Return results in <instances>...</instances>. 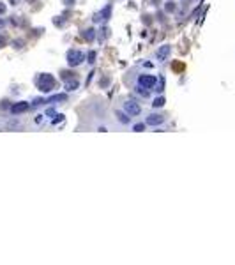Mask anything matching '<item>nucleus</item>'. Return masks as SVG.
<instances>
[{"label": "nucleus", "mask_w": 235, "mask_h": 265, "mask_svg": "<svg viewBox=\"0 0 235 265\" xmlns=\"http://www.w3.org/2000/svg\"><path fill=\"white\" fill-rule=\"evenodd\" d=\"M152 106H154V108H161V106H164V97H157V99H154Z\"/></svg>", "instance_id": "10"}, {"label": "nucleus", "mask_w": 235, "mask_h": 265, "mask_svg": "<svg viewBox=\"0 0 235 265\" xmlns=\"http://www.w3.org/2000/svg\"><path fill=\"white\" fill-rule=\"evenodd\" d=\"M111 16V6H106L103 9L101 12H97L96 14V18H94V21H99V23H103V21H106L108 18Z\"/></svg>", "instance_id": "5"}, {"label": "nucleus", "mask_w": 235, "mask_h": 265, "mask_svg": "<svg viewBox=\"0 0 235 265\" xmlns=\"http://www.w3.org/2000/svg\"><path fill=\"white\" fill-rule=\"evenodd\" d=\"M28 110V103H25V101H20V103L12 104L11 106V113H23V111H27Z\"/></svg>", "instance_id": "6"}, {"label": "nucleus", "mask_w": 235, "mask_h": 265, "mask_svg": "<svg viewBox=\"0 0 235 265\" xmlns=\"http://www.w3.org/2000/svg\"><path fill=\"white\" fill-rule=\"evenodd\" d=\"M4 11H6V7H4V6H0V12H4Z\"/></svg>", "instance_id": "16"}, {"label": "nucleus", "mask_w": 235, "mask_h": 265, "mask_svg": "<svg viewBox=\"0 0 235 265\" xmlns=\"http://www.w3.org/2000/svg\"><path fill=\"white\" fill-rule=\"evenodd\" d=\"M117 117H119V120H120V122H124V124H127V122H129V117H126V115L120 113V111L117 113Z\"/></svg>", "instance_id": "13"}, {"label": "nucleus", "mask_w": 235, "mask_h": 265, "mask_svg": "<svg viewBox=\"0 0 235 265\" xmlns=\"http://www.w3.org/2000/svg\"><path fill=\"white\" fill-rule=\"evenodd\" d=\"M124 110H126V113H129V115H138L142 111L140 104L134 103V101H126V103H124Z\"/></svg>", "instance_id": "4"}, {"label": "nucleus", "mask_w": 235, "mask_h": 265, "mask_svg": "<svg viewBox=\"0 0 235 265\" xmlns=\"http://www.w3.org/2000/svg\"><path fill=\"white\" fill-rule=\"evenodd\" d=\"M83 60V53L82 51H76V50H71L69 53H67V64L71 65V67H76V65L82 64Z\"/></svg>", "instance_id": "2"}, {"label": "nucleus", "mask_w": 235, "mask_h": 265, "mask_svg": "<svg viewBox=\"0 0 235 265\" xmlns=\"http://www.w3.org/2000/svg\"><path fill=\"white\" fill-rule=\"evenodd\" d=\"M143 127H145L143 124H138V125H134V131H138V133H140V131H143Z\"/></svg>", "instance_id": "15"}, {"label": "nucleus", "mask_w": 235, "mask_h": 265, "mask_svg": "<svg viewBox=\"0 0 235 265\" xmlns=\"http://www.w3.org/2000/svg\"><path fill=\"white\" fill-rule=\"evenodd\" d=\"M156 81H157V78L156 76H150V74H143L138 78V83L143 87V88H152L154 85H156Z\"/></svg>", "instance_id": "3"}, {"label": "nucleus", "mask_w": 235, "mask_h": 265, "mask_svg": "<svg viewBox=\"0 0 235 265\" xmlns=\"http://www.w3.org/2000/svg\"><path fill=\"white\" fill-rule=\"evenodd\" d=\"M78 87H80V83H78L76 80H71V81H67L66 83V90L67 92H73V90H76Z\"/></svg>", "instance_id": "9"}, {"label": "nucleus", "mask_w": 235, "mask_h": 265, "mask_svg": "<svg viewBox=\"0 0 235 265\" xmlns=\"http://www.w3.org/2000/svg\"><path fill=\"white\" fill-rule=\"evenodd\" d=\"M83 35H85V39H87V41H92V39H94V30H92V28H88V30H85V34H83Z\"/></svg>", "instance_id": "11"}, {"label": "nucleus", "mask_w": 235, "mask_h": 265, "mask_svg": "<svg viewBox=\"0 0 235 265\" xmlns=\"http://www.w3.org/2000/svg\"><path fill=\"white\" fill-rule=\"evenodd\" d=\"M55 101H66V94H60V96H53L49 99V103H55Z\"/></svg>", "instance_id": "12"}, {"label": "nucleus", "mask_w": 235, "mask_h": 265, "mask_svg": "<svg viewBox=\"0 0 235 265\" xmlns=\"http://www.w3.org/2000/svg\"><path fill=\"white\" fill-rule=\"evenodd\" d=\"M37 85L43 92H49V90H53L55 87H57V81H55V78L51 74H46V73H44V74L39 76Z\"/></svg>", "instance_id": "1"}, {"label": "nucleus", "mask_w": 235, "mask_h": 265, "mask_svg": "<svg viewBox=\"0 0 235 265\" xmlns=\"http://www.w3.org/2000/svg\"><path fill=\"white\" fill-rule=\"evenodd\" d=\"M94 59H96V51H90L88 53V62H94Z\"/></svg>", "instance_id": "14"}, {"label": "nucleus", "mask_w": 235, "mask_h": 265, "mask_svg": "<svg viewBox=\"0 0 235 265\" xmlns=\"http://www.w3.org/2000/svg\"><path fill=\"white\" fill-rule=\"evenodd\" d=\"M156 55H157L159 60H164V59L170 55V46H161V48L157 50V53H156Z\"/></svg>", "instance_id": "8"}, {"label": "nucleus", "mask_w": 235, "mask_h": 265, "mask_svg": "<svg viewBox=\"0 0 235 265\" xmlns=\"http://www.w3.org/2000/svg\"><path fill=\"white\" fill-rule=\"evenodd\" d=\"M163 122H164V117H161V115H150V117H147L148 125H157V124H163Z\"/></svg>", "instance_id": "7"}]
</instances>
